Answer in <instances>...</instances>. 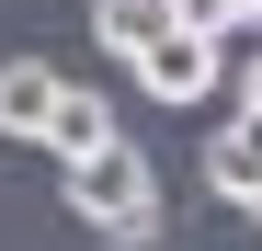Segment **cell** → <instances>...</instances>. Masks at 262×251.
Returning <instances> with one entry per match:
<instances>
[{
	"label": "cell",
	"instance_id": "obj_6",
	"mask_svg": "<svg viewBox=\"0 0 262 251\" xmlns=\"http://www.w3.org/2000/svg\"><path fill=\"white\" fill-rule=\"evenodd\" d=\"M46 149H57V160L114 149V103H103V92H69V103H57V126H46Z\"/></svg>",
	"mask_w": 262,
	"mask_h": 251
},
{
	"label": "cell",
	"instance_id": "obj_3",
	"mask_svg": "<svg viewBox=\"0 0 262 251\" xmlns=\"http://www.w3.org/2000/svg\"><path fill=\"white\" fill-rule=\"evenodd\" d=\"M57 103H69V80H57L46 57H0V137H34V149H46Z\"/></svg>",
	"mask_w": 262,
	"mask_h": 251
},
{
	"label": "cell",
	"instance_id": "obj_7",
	"mask_svg": "<svg viewBox=\"0 0 262 251\" xmlns=\"http://www.w3.org/2000/svg\"><path fill=\"white\" fill-rule=\"evenodd\" d=\"M183 23H194V34H228V46H239V34H251V0H183Z\"/></svg>",
	"mask_w": 262,
	"mask_h": 251
},
{
	"label": "cell",
	"instance_id": "obj_5",
	"mask_svg": "<svg viewBox=\"0 0 262 251\" xmlns=\"http://www.w3.org/2000/svg\"><path fill=\"white\" fill-rule=\"evenodd\" d=\"M92 34H103L125 69H137L160 34H183V0H92Z\"/></svg>",
	"mask_w": 262,
	"mask_h": 251
},
{
	"label": "cell",
	"instance_id": "obj_8",
	"mask_svg": "<svg viewBox=\"0 0 262 251\" xmlns=\"http://www.w3.org/2000/svg\"><path fill=\"white\" fill-rule=\"evenodd\" d=\"M239 114H262V46L239 57Z\"/></svg>",
	"mask_w": 262,
	"mask_h": 251
},
{
	"label": "cell",
	"instance_id": "obj_2",
	"mask_svg": "<svg viewBox=\"0 0 262 251\" xmlns=\"http://www.w3.org/2000/svg\"><path fill=\"white\" fill-rule=\"evenodd\" d=\"M125 80H137L148 103H205L216 80H228V34H194V23H183V34H160Z\"/></svg>",
	"mask_w": 262,
	"mask_h": 251
},
{
	"label": "cell",
	"instance_id": "obj_10",
	"mask_svg": "<svg viewBox=\"0 0 262 251\" xmlns=\"http://www.w3.org/2000/svg\"><path fill=\"white\" fill-rule=\"evenodd\" d=\"M251 228H262V205H251Z\"/></svg>",
	"mask_w": 262,
	"mask_h": 251
},
{
	"label": "cell",
	"instance_id": "obj_9",
	"mask_svg": "<svg viewBox=\"0 0 262 251\" xmlns=\"http://www.w3.org/2000/svg\"><path fill=\"white\" fill-rule=\"evenodd\" d=\"M251 34H262V0H251Z\"/></svg>",
	"mask_w": 262,
	"mask_h": 251
},
{
	"label": "cell",
	"instance_id": "obj_1",
	"mask_svg": "<svg viewBox=\"0 0 262 251\" xmlns=\"http://www.w3.org/2000/svg\"><path fill=\"white\" fill-rule=\"evenodd\" d=\"M57 205L69 217H92V240L114 251H148L160 240V172H148V149H92V160H57Z\"/></svg>",
	"mask_w": 262,
	"mask_h": 251
},
{
	"label": "cell",
	"instance_id": "obj_4",
	"mask_svg": "<svg viewBox=\"0 0 262 251\" xmlns=\"http://www.w3.org/2000/svg\"><path fill=\"white\" fill-rule=\"evenodd\" d=\"M205 183L228 194V205H262V114H228L205 137Z\"/></svg>",
	"mask_w": 262,
	"mask_h": 251
}]
</instances>
